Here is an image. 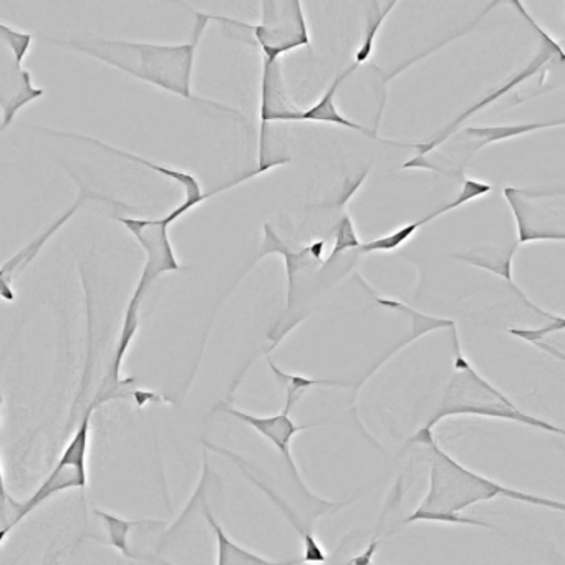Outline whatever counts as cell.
<instances>
[{
  "instance_id": "1",
  "label": "cell",
  "mask_w": 565,
  "mask_h": 565,
  "mask_svg": "<svg viewBox=\"0 0 565 565\" xmlns=\"http://www.w3.org/2000/svg\"><path fill=\"white\" fill-rule=\"evenodd\" d=\"M213 15L194 12L193 35L186 44L160 45L150 42L105 41V39H72V41H52L61 47L72 49L88 57L97 58L117 71L125 72L137 81L154 85L168 94L178 95L186 100L220 108L227 114L243 117L236 108L216 104L193 94V68L198 47L206 32Z\"/></svg>"
},
{
  "instance_id": "2",
  "label": "cell",
  "mask_w": 565,
  "mask_h": 565,
  "mask_svg": "<svg viewBox=\"0 0 565 565\" xmlns=\"http://www.w3.org/2000/svg\"><path fill=\"white\" fill-rule=\"evenodd\" d=\"M412 443L426 446V458L429 462V489L422 504L406 519V524L413 522H436V524L478 525L492 527L488 522L465 518L462 512L479 502L492 499L508 498L512 501L527 502L532 505L565 512V502L544 495L529 494L508 488L501 482L492 481L486 476L462 466L448 455L436 441L435 436H413Z\"/></svg>"
},
{
  "instance_id": "3",
  "label": "cell",
  "mask_w": 565,
  "mask_h": 565,
  "mask_svg": "<svg viewBox=\"0 0 565 565\" xmlns=\"http://www.w3.org/2000/svg\"><path fill=\"white\" fill-rule=\"evenodd\" d=\"M194 204L183 201L180 206L160 220H137V217H120L115 220L124 224L135 237H137L140 246L143 247L145 260L143 273L138 280L137 289L128 302L127 312L124 317V326H121L120 339H118L117 350H115L114 362H111L110 373L105 379L114 385H120L121 365H124L125 355L137 335L138 327H140V307L145 294L150 289L151 284L167 273H177L183 269L177 254H174L173 244L170 239V227L177 223L184 214L194 210Z\"/></svg>"
},
{
  "instance_id": "4",
  "label": "cell",
  "mask_w": 565,
  "mask_h": 565,
  "mask_svg": "<svg viewBox=\"0 0 565 565\" xmlns=\"http://www.w3.org/2000/svg\"><path fill=\"white\" fill-rule=\"evenodd\" d=\"M97 406V403H92L90 408L82 416L81 425H78L71 443H68L67 448L64 449L61 458H58L57 465H55L51 475L45 478L41 488L31 498L21 502L9 498L8 486H6L4 479V519L9 518V514L12 515L9 521L2 522V532H0V542L2 544L8 539L9 532L14 531L28 515H31L39 505L44 504L49 499L61 494V492L71 491V489L87 488V455L88 445H90V425L92 416H94Z\"/></svg>"
},
{
  "instance_id": "5",
  "label": "cell",
  "mask_w": 565,
  "mask_h": 565,
  "mask_svg": "<svg viewBox=\"0 0 565 565\" xmlns=\"http://www.w3.org/2000/svg\"><path fill=\"white\" fill-rule=\"evenodd\" d=\"M456 345L455 369L458 376L452 380L446 390L439 408L433 413L431 418L419 429L418 435H431L433 428L443 419L451 416H479V418L505 419L514 422L521 409L494 386L489 385L469 365L468 360L459 353Z\"/></svg>"
},
{
  "instance_id": "6",
  "label": "cell",
  "mask_w": 565,
  "mask_h": 565,
  "mask_svg": "<svg viewBox=\"0 0 565 565\" xmlns=\"http://www.w3.org/2000/svg\"><path fill=\"white\" fill-rule=\"evenodd\" d=\"M213 21L249 32L263 62H280V57L297 49L310 47L309 25L299 0H264L260 2V22L256 25L223 15H213Z\"/></svg>"
},
{
  "instance_id": "7",
  "label": "cell",
  "mask_w": 565,
  "mask_h": 565,
  "mask_svg": "<svg viewBox=\"0 0 565 565\" xmlns=\"http://www.w3.org/2000/svg\"><path fill=\"white\" fill-rule=\"evenodd\" d=\"M327 241H317L310 246L290 249L282 243L270 224H264V241L260 257L269 254H279L284 257L287 273V309L284 316H290L299 302L306 289L312 286V279L319 276L323 267V253H326Z\"/></svg>"
},
{
  "instance_id": "8",
  "label": "cell",
  "mask_w": 565,
  "mask_h": 565,
  "mask_svg": "<svg viewBox=\"0 0 565 565\" xmlns=\"http://www.w3.org/2000/svg\"><path fill=\"white\" fill-rule=\"evenodd\" d=\"M57 137L72 138V140L87 141V143L95 145L100 150L107 151V153L115 154V157L124 158V160L131 161V163L141 164V167L148 168V170L154 171L160 177L168 178L173 183L180 184L184 191V201L193 203L194 206H200L204 201L210 198L216 196V194L224 193V191L231 190V188L239 186L241 183L253 180V178L260 177L264 174L263 170L256 168V170L247 171L246 174H241L236 180L230 181V183L223 184V186L216 188V190L210 191V193H203L200 181L194 174L188 173V171L173 170V168L161 167V164L153 163V161L147 160V158L138 157L135 153H128V151L120 150V148L111 147V145L104 143V141L97 140V138L84 137V135L77 134H65V131H52Z\"/></svg>"
},
{
  "instance_id": "9",
  "label": "cell",
  "mask_w": 565,
  "mask_h": 565,
  "mask_svg": "<svg viewBox=\"0 0 565 565\" xmlns=\"http://www.w3.org/2000/svg\"><path fill=\"white\" fill-rule=\"evenodd\" d=\"M223 412L233 416V418L239 419V422L246 423L257 435L273 443L274 448L282 455L284 461L289 466V471L292 472L294 479H296L299 488L302 489L303 494L310 495L312 499H319L303 484L302 476H300L299 468H297L292 456V439L299 433L306 431L309 428H316L319 425H297L290 418L289 413L286 412H280L273 416H259L241 412V409L230 408V406H224Z\"/></svg>"
},
{
  "instance_id": "10",
  "label": "cell",
  "mask_w": 565,
  "mask_h": 565,
  "mask_svg": "<svg viewBox=\"0 0 565 565\" xmlns=\"http://www.w3.org/2000/svg\"><path fill=\"white\" fill-rule=\"evenodd\" d=\"M2 67H0V107H2V125L0 130L11 127L14 118L25 105L44 97V88L32 85V74L25 71L2 49Z\"/></svg>"
},
{
  "instance_id": "11",
  "label": "cell",
  "mask_w": 565,
  "mask_h": 565,
  "mask_svg": "<svg viewBox=\"0 0 565 565\" xmlns=\"http://www.w3.org/2000/svg\"><path fill=\"white\" fill-rule=\"evenodd\" d=\"M88 198V190L85 186H82L81 196L78 200L72 204L71 210L64 214V216L58 217L52 226H49L41 236L35 237L32 243H29L24 249L19 250L12 259H9L8 263L2 266V270H0V277H2V299L6 302H14L15 292H14V280L35 257L39 256L42 249H44L45 244L49 243L52 236L58 233L64 226L65 223L74 217V214L81 210L82 204L85 203V200Z\"/></svg>"
},
{
  "instance_id": "12",
  "label": "cell",
  "mask_w": 565,
  "mask_h": 565,
  "mask_svg": "<svg viewBox=\"0 0 565 565\" xmlns=\"http://www.w3.org/2000/svg\"><path fill=\"white\" fill-rule=\"evenodd\" d=\"M359 65L353 64L352 67L347 68L342 74L337 75L333 78L332 85L327 88L326 94L320 97V100L317 104H313L312 107L306 108V110L300 111L297 115L296 121H317V124H330V125H339V127L350 128V130L360 131V134L365 135V137L372 138V140L383 141V143H393V141L382 140L379 138V135L373 130H369V128L362 127V125L355 124V121L349 120V118L343 117L335 107V95L337 90H339L342 82L345 81L349 75H352L353 72L356 71Z\"/></svg>"
},
{
  "instance_id": "13",
  "label": "cell",
  "mask_w": 565,
  "mask_h": 565,
  "mask_svg": "<svg viewBox=\"0 0 565 565\" xmlns=\"http://www.w3.org/2000/svg\"><path fill=\"white\" fill-rule=\"evenodd\" d=\"M204 445H206L207 448L213 449V451L221 452V455L231 456V459H233V461H236L237 465H239L241 468H243L244 475H246L247 478H249L250 481H253L254 484L257 486V488L263 489V491L266 492V494L269 495V498L273 499V501L276 502V504L279 505L280 509H282L284 514H286V518L289 519L290 524L294 525V529H296V531L299 532L300 539H302L303 564H327L326 548L322 547V544H320L319 539L316 537V534H313V532H310L309 529L303 527L302 522L299 521V518H297V515L294 514L292 511H290L289 505H287L286 502H284L282 499H280L279 495H277L276 492H274L273 489L269 488V486L264 484V482L259 481V479H257L256 476L250 475L249 469L246 468V465H244L243 458H241V456L234 455V452L231 451H226V449L220 448V446L210 445V443L206 441H204Z\"/></svg>"
},
{
  "instance_id": "14",
  "label": "cell",
  "mask_w": 565,
  "mask_h": 565,
  "mask_svg": "<svg viewBox=\"0 0 565 565\" xmlns=\"http://www.w3.org/2000/svg\"><path fill=\"white\" fill-rule=\"evenodd\" d=\"M201 509H203L204 518H206L207 524H210L211 531L216 535L217 544V561L216 565H303L302 558H296V561H284L276 562L269 561V558L260 557L256 552L247 551L243 545L234 542L230 535L224 531L223 525L216 521L213 512H211L210 505L206 501H201Z\"/></svg>"
},
{
  "instance_id": "15",
  "label": "cell",
  "mask_w": 565,
  "mask_h": 565,
  "mask_svg": "<svg viewBox=\"0 0 565 565\" xmlns=\"http://www.w3.org/2000/svg\"><path fill=\"white\" fill-rule=\"evenodd\" d=\"M269 362L270 370H273L274 376L277 379V383L286 390V405H284L282 412H292L294 406L302 399V396L307 392L313 388V386H350V383L339 382V380H326V379H309V376L294 375V373H286L273 362Z\"/></svg>"
},
{
  "instance_id": "16",
  "label": "cell",
  "mask_w": 565,
  "mask_h": 565,
  "mask_svg": "<svg viewBox=\"0 0 565 565\" xmlns=\"http://www.w3.org/2000/svg\"><path fill=\"white\" fill-rule=\"evenodd\" d=\"M95 515L104 521L105 529H107L108 537H110V545L117 548L121 555L135 561L138 558L134 552L130 551L128 545V535L138 525L150 524L151 521H130V519L118 518V515L110 514V512L100 511L95 509Z\"/></svg>"
},
{
  "instance_id": "17",
  "label": "cell",
  "mask_w": 565,
  "mask_h": 565,
  "mask_svg": "<svg viewBox=\"0 0 565 565\" xmlns=\"http://www.w3.org/2000/svg\"><path fill=\"white\" fill-rule=\"evenodd\" d=\"M395 8V2L386 6L385 11H380V6L376 2L372 4V12H369L366 18L365 34H363L362 45L355 54V65L365 64L370 57H372L373 42H375L376 34H379L380 28H382L383 21L392 9Z\"/></svg>"
},
{
  "instance_id": "18",
  "label": "cell",
  "mask_w": 565,
  "mask_h": 565,
  "mask_svg": "<svg viewBox=\"0 0 565 565\" xmlns=\"http://www.w3.org/2000/svg\"><path fill=\"white\" fill-rule=\"evenodd\" d=\"M0 42H2V49L8 51L19 65H24L34 44V38L25 32L14 31L9 25L0 24Z\"/></svg>"
},
{
  "instance_id": "19",
  "label": "cell",
  "mask_w": 565,
  "mask_h": 565,
  "mask_svg": "<svg viewBox=\"0 0 565 565\" xmlns=\"http://www.w3.org/2000/svg\"><path fill=\"white\" fill-rule=\"evenodd\" d=\"M333 234H335V244H333L329 259L326 260V266H330L345 250L360 249L362 247L359 236H356L352 217L349 214H343L342 220L339 221L335 230H333Z\"/></svg>"
},
{
  "instance_id": "20",
  "label": "cell",
  "mask_w": 565,
  "mask_h": 565,
  "mask_svg": "<svg viewBox=\"0 0 565 565\" xmlns=\"http://www.w3.org/2000/svg\"><path fill=\"white\" fill-rule=\"evenodd\" d=\"M565 327V320L555 319L554 323H551V326L545 327V329L542 330H511V333H514V335L522 337V339L529 340V342H539V339H541L544 333L552 332V330H558L564 329Z\"/></svg>"
},
{
  "instance_id": "21",
  "label": "cell",
  "mask_w": 565,
  "mask_h": 565,
  "mask_svg": "<svg viewBox=\"0 0 565 565\" xmlns=\"http://www.w3.org/2000/svg\"><path fill=\"white\" fill-rule=\"evenodd\" d=\"M531 239H565V234H524L521 241Z\"/></svg>"
},
{
  "instance_id": "22",
  "label": "cell",
  "mask_w": 565,
  "mask_h": 565,
  "mask_svg": "<svg viewBox=\"0 0 565 565\" xmlns=\"http://www.w3.org/2000/svg\"><path fill=\"white\" fill-rule=\"evenodd\" d=\"M535 345L541 347V349L545 350V352L552 353V355L557 356V359L564 360L565 362L564 353L558 352V350L552 349V347L545 345V343L541 342H535Z\"/></svg>"
},
{
  "instance_id": "23",
  "label": "cell",
  "mask_w": 565,
  "mask_h": 565,
  "mask_svg": "<svg viewBox=\"0 0 565 565\" xmlns=\"http://www.w3.org/2000/svg\"><path fill=\"white\" fill-rule=\"evenodd\" d=\"M158 562H160L161 565H173L171 562L163 561V558H158Z\"/></svg>"
}]
</instances>
